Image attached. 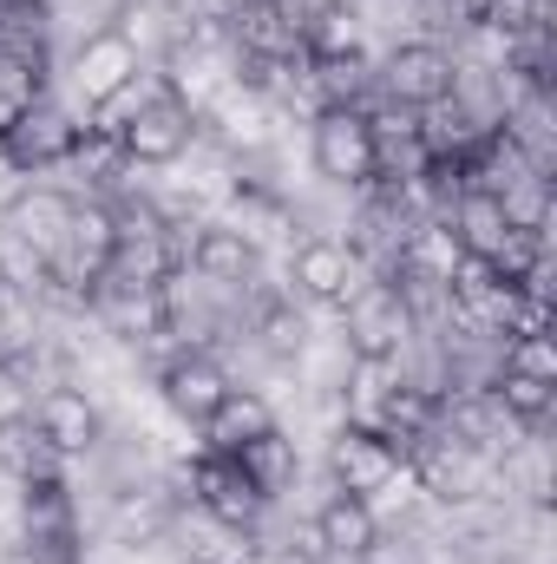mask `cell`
Returning a JSON list of instances; mask_svg holds the SVG:
<instances>
[{"label":"cell","mask_w":557,"mask_h":564,"mask_svg":"<svg viewBox=\"0 0 557 564\" xmlns=\"http://www.w3.org/2000/svg\"><path fill=\"white\" fill-rule=\"evenodd\" d=\"M92 126L125 151L132 171H177V164L190 158V144L204 139V132H197V112L164 86L157 66L144 73L139 86H125L106 112H92Z\"/></svg>","instance_id":"6da1fadb"},{"label":"cell","mask_w":557,"mask_h":564,"mask_svg":"<svg viewBox=\"0 0 557 564\" xmlns=\"http://www.w3.org/2000/svg\"><path fill=\"white\" fill-rule=\"evenodd\" d=\"M86 132H92V112L79 99H66L59 86H46L0 139V171L7 177H59L73 164V151L86 144Z\"/></svg>","instance_id":"7a4b0ae2"},{"label":"cell","mask_w":557,"mask_h":564,"mask_svg":"<svg viewBox=\"0 0 557 564\" xmlns=\"http://www.w3.org/2000/svg\"><path fill=\"white\" fill-rule=\"evenodd\" d=\"M407 473L433 512H466V506L499 499V459L472 440H452L446 426H433L419 446H407Z\"/></svg>","instance_id":"3957f363"},{"label":"cell","mask_w":557,"mask_h":564,"mask_svg":"<svg viewBox=\"0 0 557 564\" xmlns=\"http://www.w3.org/2000/svg\"><path fill=\"white\" fill-rule=\"evenodd\" d=\"M302 144H308V171L315 184L361 197L374 184V119L368 106H315L302 119Z\"/></svg>","instance_id":"277c9868"},{"label":"cell","mask_w":557,"mask_h":564,"mask_svg":"<svg viewBox=\"0 0 557 564\" xmlns=\"http://www.w3.org/2000/svg\"><path fill=\"white\" fill-rule=\"evenodd\" d=\"M144 73V53L119 33V26H92V33H79L66 53H59V73H53V86L66 93V99H79L86 112H106L125 86H139Z\"/></svg>","instance_id":"5b68a950"},{"label":"cell","mask_w":557,"mask_h":564,"mask_svg":"<svg viewBox=\"0 0 557 564\" xmlns=\"http://www.w3.org/2000/svg\"><path fill=\"white\" fill-rule=\"evenodd\" d=\"M328 328H335L341 348L361 355V361H394V355L419 335L414 308H407V295L394 289V276H368L335 315H328Z\"/></svg>","instance_id":"8992f818"},{"label":"cell","mask_w":557,"mask_h":564,"mask_svg":"<svg viewBox=\"0 0 557 564\" xmlns=\"http://www.w3.org/2000/svg\"><path fill=\"white\" fill-rule=\"evenodd\" d=\"M452 46L446 40H419V33H401L374 53V106H401V112H426L452 93Z\"/></svg>","instance_id":"52a82bcc"},{"label":"cell","mask_w":557,"mask_h":564,"mask_svg":"<svg viewBox=\"0 0 557 564\" xmlns=\"http://www.w3.org/2000/svg\"><path fill=\"white\" fill-rule=\"evenodd\" d=\"M144 381H151L157 414H171V421L190 426V433L210 421V414L223 408V394L237 388V375H230L223 355H210V348H171V355H157V361L144 368Z\"/></svg>","instance_id":"ba28073f"},{"label":"cell","mask_w":557,"mask_h":564,"mask_svg":"<svg viewBox=\"0 0 557 564\" xmlns=\"http://www.w3.org/2000/svg\"><path fill=\"white\" fill-rule=\"evenodd\" d=\"M407 473V453L387 440V433H374V426H328L321 433V479L335 486V492H348V499H381L394 479Z\"/></svg>","instance_id":"9c48e42d"},{"label":"cell","mask_w":557,"mask_h":564,"mask_svg":"<svg viewBox=\"0 0 557 564\" xmlns=\"http://www.w3.org/2000/svg\"><path fill=\"white\" fill-rule=\"evenodd\" d=\"M276 270H282V282H288V289L315 308V315H335V308H341L361 282L374 276L348 237H295V243H288V257H282Z\"/></svg>","instance_id":"30bf717a"},{"label":"cell","mask_w":557,"mask_h":564,"mask_svg":"<svg viewBox=\"0 0 557 564\" xmlns=\"http://www.w3.org/2000/svg\"><path fill=\"white\" fill-rule=\"evenodd\" d=\"M190 512L197 519H210L217 532H237V539H250L256 545V532H263V519L276 512L243 473H237V459L230 453H190Z\"/></svg>","instance_id":"8fae6325"},{"label":"cell","mask_w":557,"mask_h":564,"mask_svg":"<svg viewBox=\"0 0 557 564\" xmlns=\"http://www.w3.org/2000/svg\"><path fill=\"white\" fill-rule=\"evenodd\" d=\"M73 210H79V197H73L59 177H13L7 197H0V243H13V250H26L33 263H46V257L59 250Z\"/></svg>","instance_id":"7c38bea8"},{"label":"cell","mask_w":557,"mask_h":564,"mask_svg":"<svg viewBox=\"0 0 557 564\" xmlns=\"http://www.w3.org/2000/svg\"><path fill=\"white\" fill-rule=\"evenodd\" d=\"M26 414H33V426H40V440L66 459V466H79V459H92L99 453V440H106V426H112V414H106V401L92 394V388H46V394H33L26 401Z\"/></svg>","instance_id":"4fadbf2b"},{"label":"cell","mask_w":557,"mask_h":564,"mask_svg":"<svg viewBox=\"0 0 557 564\" xmlns=\"http://www.w3.org/2000/svg\"><path fill=\"white\" fill-rule=\"evenodd\" d=\"M308 545L321 552V564H368L381 552V519L368 499H348L321 479V499L308 512Z\"/></svg>","instance_id":"5bb4252c"},{"label":"cell","mask_w":557,"mask_h":564,"mask_svg":"<svg viewBox=\"0 0 557 564\" xmlns=\"http://www.w3.org/2000/svg\"><path fill=\"white\" fill-rule=\"evenodd\" d=\"M184 270H197V276L217 282V289H250L270 263H263V250L243 230H230L223 217H210V224H197V237L184 250Z\"/></svg>","instance_id":"9a60e30c"},{"label":"cell","mask_w":557,"mask_h":564,"mask_svg":"<svg viewBox=\"0 0 557 564\" xmlns=\"http://www.w3.org/2000/svg\"><path fill=\"white\" fill-rule=\"evenodd\" d=\"M459 263H466V250H459L452 224H446V217H419L414 230L401 237V250H394V270H387V276L407 282V289H446Z\"/></svg>","instance_id":"2e32d148"},{"label":"cell","mask_w":557,"mask_h":564,"mask_svg":"<svg viewBox=\"0 0 557 564\" xmlns=\"http://www.w3.org/2000/svg\"><path fill=\"white\" fill-rule=\"evenodd\" d=\"M237 473L270 499V506H282L295 486H302V473H308V459H302V440L288 433V426H270V433H256V440H243L237 453Z\"/></svg>","instance_id":"e0dca14e"},{"label":"cell","mask_w":557,"mask_h":564,"mask_svg":"<svg viewBox=\"0 0 557 564\" xmlns=\"http://www.w3.org/2000/svg\"><path fill=\"white\" fill-rule=\"evenodd\" d=\"M270 426H282L276 394H263V388H230L223 408L197 426V446H204V453H237L243 440H256V433H270Z\"/></svg>","instance_id":"ac0fdd59"},{"label":"cell","mask_w":557,"mask_h":564,"mask_svg":"<svg viewBox=\"0 0 557 564\" xmlns=\"http://www.w3.org/2000/svg\"><path fill=\"white\" fill-rule=\"evenodd\" d=\"M40 473H66V459L40 440V426L26 408H0V479H40Z\"/></svg>","instance_id":"d6986e66"},{"label":"cell","mask_w":557,"mask_h":564,"mask_svg":"<svg viewBox=\"0 0 557 564\" xmlns=\"http://www.w3.org/2000/svg\"><path fill=\"white\" fill-rule=\"evenodd\" d=\"M492 401L512 414V421L525 426V433H545L557 414V381H525V375H492Z\"/></svg>","instance_id":"ffe728a7"},{"label":"cell","mask_w":557,"mask_h":564,"mask_svg":"<svg viewBox=\"0 0 557 564\" xmlns=\"http://www.w3.org/2000/svg\"><path fill=\"white\" fill-rule=\"evenodd\" d=\"M499 368L505 375H525V381H557V341L551 335H512L499 348Z\"/></svg>","instance_id":"44dd1931"},{"label":"cell","mask_w":557,"mask_h":564,"mask_svg":"<svg viewBox=\"0 0 557 564\" xmlns=\"http://www.w3.org/2000/svg\"><path fill=\"white\" fill-rule=\"evenodd\" d=\"M53 79H40V73H26V66H13V59H0V139L13 132V119L46 93Z\"/></svg>","instance_id":"7402d4cb"},{"label":"cell","mask_w":557,"mask_h":564,"mask_svg":"<svg viewBox=\"0 0 557 564\" xmlns=\"http://www.w3.org/2000/svg\"><path fill=\"white\" fill-rule=\"evenodd\" d=\"M256 564H321V552L308 545V525H302V532H270V539H256Z\"/></svg>","instance_id":"603a6c76"},{"label":"cell","mask_w":557,"mask_h":564,"mask_svg":"<svg viewBox=\"0 0 557 564\" xmlns=\"http://www.w3.org/2000/svg\"><path fill=\"white\" fill-rule=\"evenodd\" d=\"M0 564H40L26 545H0Z\"/></svg>","instance_id":"cb8c5ba5"},{"label":"cell","mask_w":557,"mask_h":564,"mask_svg":"<svg viewBox=\"0 0 557 564\" xmlns=\"http://www.w3.org/2000/svg\"><path fill=\"white\" fill-rule=\"evenodd\" d=\"M204 7H210V13H223V7H237V0H204Z\"/></svg>","instance_id":"d4e9b609"}]
</instances>
